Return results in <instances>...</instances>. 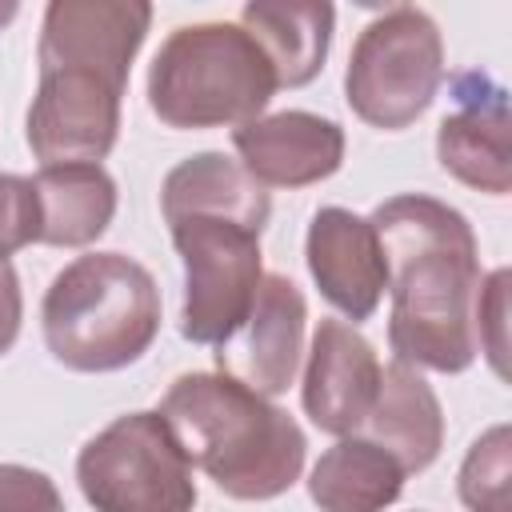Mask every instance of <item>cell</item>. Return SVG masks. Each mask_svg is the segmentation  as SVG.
<instances>
[{"label": "cell", "mask_w": 512, "mask_h": 512, "mask_svg": "<svg viewBox=\"0 0 512 512\" xmlns=\"http://www.w3.org/2000/svg\"><path fill=\"white\" fill-rule=\"evenodd\" d=\"M388 264V344L396 360L456 376L472 368L476 348V292L480 248L476 232L452 204L400 192L368 216Z\"/></svg>", "instance_id": "1"}, {"label": "cell", "mask_w": 512, "mask_h": 512, "mask_svg": "<svg viewBox=\"0 0 512 512\" xmlns=\"http://www.w3.org/2000/svg\"><path fill=\"white\" fill-rule=\"evenodd\" d=\"M180 452L232 500H272L300 480L308 440L268 396L224 372H184L160 408Z\"/></svg>", "instance_id": "2"}, {"label": "cell", "mask_w": 512, "mask_h": 512, "mask_svg": "<svg viewBox=\"0 0 512 512\" xmlns=\"http://www.w3.org/2000/svg\"><path fill=\"white\" fill-rule=\"evenodd\" d=\"M52 360L72 372H116L136 364L160 332V288L124 252H88L60 268L40 304Z\"/></svg>", "instance_id": "3"}, {"label": "cell", "mask_w": 512, "mask_h": 512, "mask_svg": "<svg viewBox=\"0 0 512 512\" xmlns=\"http://www.w3.org/2000/svg\"><path fill=\"white\" fill-rule=\"evenodd\" d=\"M264 48L228 20L180 24L148 64V108L168 128H240L276 96Z\"/></svg>", "instance_id": "4"}, {"label": "cell", "mask_w": 512, "mask_h": 512, "mask_svg": "<svg viewBox=\"0 0 512 512\" xmlns=\"http://www.w3.org/2000/svg\"><path fill=\"white\" fill-rule=\"evenodd\" d=\"M444 80V40L424 8L396 4L380 12L352 44L344 68L348 108L384 132L408 128L436 100Z\"/></svg>", "instance_id": "5"}, {"label": "cell", "mask_w": 512, "mask_h": 512, "mask_svg": "<svg viewBox=\"0 0 512 512\" xmlns=\"http://www.w3.org/2000/svg\"><path fill=\"white\" fill-rule=\"evenodd\" d=\"M76 480L96 512H192L196 480L160 412H128L76 456Z\"/></svg>", "instance_id": "6"}, {"label": "cell", "mask_w": 512, "mask_h": 512, "mask_svg": "<svg viewBox=\"0 0 512 512\" xmlns=\"http://www.w3.org/2000/svg\"><path fill=\"white\" fill-rule=\"evenodd\" d=\"M184 260L180 332L192 344H224L248 316L260 268V232L232 216H180L168 224Z\"/></svg>", "instance_id": "7"}, {"label": "cell", "mask_w": 512, "mask_h": 512, "mask_svg": "<svg viewBox=\"0 0 512 512\" xmlns=\"http://www.w3.org/2000/svg\"><path fill=\"white\" fill-rule=\"evenodd\" d=\"M124 88L88 68L40 72L24 140L40 168L48 164H100L120 136Z\"/></svg>", "instance_id": "8"}, {"label": "cell", "mask_w": 512, "mask_h": 512, "mask_svg": "<svg viewBox=\"0 0 512 512\" xmlns=\"http://www.w3.org/2000/svg\"><path fill=\"white\" fill-rule=\"evenodd\" d=\"M152 4L144 0H52L40 20L36 64L88 68L128 88L132 60L148 36Z\"/></svg>", "instance_id": "9"}, {"label": "cell", "mask_w": 512, "mask_h": 512, "mask_svg": "<svg viewBox=\"0 0 512 512\" xmlns=\"http://www.w3.org/2000/svg\"><path fill=\"white\" fill-rule=\"evenodd\" d=\"M304 320H308V304L300 288L280 272H264L248 316L212 352L216 372L248 384L260 396L288 392L304 356Z\"/></svg>", "instance_id": "10"}, {"label": "cell", "mask_w": 512, "mask_h": 512, "mask_svg": "<svg viewBox=\"0 0 512 512\" xmlns=\"http://www.w3.org/2000/svg\"><path fill=\"white\" fill-rule=\"evenodd\" d=\"M380 356L348 320H320L312 332L300 400L328 436H356L380 396Z\"/></svg>", "instance_id": "11"}, {"label": "cell", "mask_w": 512, "mask_h": 512, "mask_svg": "<svg viewBox=\"0 0 512 512\" xmlns=\"http://www.w3.org/2000/svg\"><path fill=\"white\" fill-rule=\"evenodd\" d=\"M304 256L320 296L336 312H344L352 324L376 312L388 288V264H384V248L372 220L336 204L320 208L308 224Z\"/></svg>", "instance_id": "12"}, {"label": "cell", "mask_w": 512, "mask_h": 512, "mask_svg": "<svg viewBox=\"0 0 512 512\" xmlns=\"http://www.w3.org/2000/svg\"><path fill=\"white\" fill-rule=\"evenodd\" d=\"M232 148L260 188H308L344 164V128L292 108L232 128Z\"/></svg>", "instance_id": "13"}, {"label": "cell", "mask_w": 512, "mask_h": 512, "mask_svg": "<svg viewBox=\"0 0 512 512\" xmlns=\"http://www.w3.org/2000/svg\"><path fill=\"white\" fill-rule=\"evenodd\" d=\"M356 436H368L372 444L392 452L408 476L424 472L444 448V412L432 384L404 360L384 364L380 396Z\"/></svg>", "instance_id": "14"}, {"label": "cell", "mask_w": 512, "mask_h": 512, "mask_svg": "<svg viewBox=\"0 0 512 512\" xmlns=\"http://www.w3.org/2000/svg\"><path fill=\"white\" fill-rule=\"evenodd\" d=\"M436 160L460 184H468L476 192H488V196H508V188H512L508 104H504L500 88H492L480 100H464L452 116L440 120Z\"/></svg>", "instance_id": "15"}, {"label": "cell", "mask_w": 512, "mask_h": 512, "mask_svg": "<svg viewBox=\"0 0 512 512\" xmlns=\"http://www.w3.org/2000/svg\"><path fill=\"white\" fill-rule=\"evenodd\" d=\"M160 212L168 224L180 216H232L264 232L272 216V200H268V188H260L240 160L224 152H196L164 176Z\"/></svg>", "instance_id": "16"}, {"label": "cell", "mask_w": 512, "mask_h": 512, "mask_svg": "<svg viewBox=\"0 0 512 512\" xmlns=\"http://www.w3.org/2000/svg\"><path fill=\"white\" fill-rule=\"evenodd\" d=\"M336 8L332 4H284L252 0L240 12V28L264 48L280 88H304L320 76L332 44Z\"/></svg>", "instance_id": "17"}, {"label": "cell", "mask_w": 512, "mask_h": 512, "mask_svg": "<svg viewBox=\"0 0 512 512\" xmlns=\"http://www.w3.org/2000/svg\"><path fill=\"white\" fill-rule=\"evenodd\" d=\"M40 200V244L84 248L116 216V180L100 164H48L32 176Z\"/></svg>", "instance_id": "18"}, {"label": "cell", "mask_w": 512, "mask_h": 512, "mask_svg": "<svg viewBox=\"0 0 512 512\" xmlns=\"http://www.w3.org/2000/svg\"><path fill=\"white\" fill-rule=\"evenodd\" d=\"M404 468L368 436H340L308 472V496L320 512H384L404 492Z\"/></svg>", "instance_id": "19"}, {"label": "cell", "mask_w": 512, "mask_h": 512, "mask_svg": "<svg viewBox=\"0 0 512 512\" xmlns=\"http://www.w3.org/2000/svg\"><path fill=\"white\" fill-rule=\"evenodd\" d=\"M508 464H512V432L508 424H496L468 448L456 476V488L468 512H512Z\"/></svg>", "instance_id": "20"}, {"label": "cell", "mask_w": 512, "mask_h": 512, "mask_svg": "<svg viewBox=\"0 0 512 512\" xmlns=\"http://www.w3.org/2000/svg\"><path fill=\"white\" fill-rule=\"evenodd\" d=\"M40 240V200L28 176L0 172V256Z\"/></svg>", "instance_id": "21"}, {"label": "cell", "mask_w": 512, "mask_h": 512, "mask_svg": "<svg viewBox=\"0 0 512 512\" xmlns=\"http://www.w3.org/2000/svg\"><path fill=\"white\" fill-rule=\"evenodd\" d=\"M476 348L488 356L496 376H508L504 352H508V268H496L488 280H480L476 292Z\"/></svg>", "instance_id": "22"}, {"label": "cell", "mask_w": 512, "mask_h": 512, "mask_svg": "<svg viewBox=\"0 0 512 512\" xmlns=\"http://www.w3.org/2000/svg\"><path fill=\"white\" fill-rule=\"evenodd\" d=\"M0 512H64V496L40 468L0 464Z\"/></svg>", "instance_id": "23"}, {"label": "cell", "mask_w": 512, "mask_h": 512, "mask_svg": "<svg viewBox=\"0 0 512 512\" xmlns=\"http://www.w3.org/2000/svg\"><path fill=\"white\" fill-rule=\"evenodd\" d=\"M24 320V296H20V276L8 256H0V356L16 344Z\"/></svg>", "instance_id": "24"}, {"label": "cell", "mask_w": 512, "mask_h": 512, "mask_svg": "<svg viewBox=\"0 0 512 512\" xmlns=\"http://www.w3.org/2000/svg\"><path fill=\"white\" fill-rule=\"evenodd\" d=\"M16 12H20L16 4H0V28H4V24H12V20H16Z\"/></svg>", "instance_id": "25"}]
</instances>
